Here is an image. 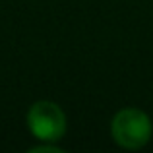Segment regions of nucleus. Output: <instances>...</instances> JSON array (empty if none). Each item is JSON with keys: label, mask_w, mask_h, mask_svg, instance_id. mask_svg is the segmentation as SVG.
Masks as SVG:
<instances>
[{"label": "nucleus", "mask_w": 153, "mask_h": 153, "mask_svg": "<svg viewBox=\"0 0 153 153\" xmlns=\"http://www.w3.org/2000/svg\"><path fill=\"white\" fill-rule=\"evenodd\" d=\"M153 134V124L147 112L138 107L120 108L111 120V136L116 146L124 149H142Z\"/></svg>", "instance_id": "f257e3e1"}, {"label": "nucleus", "mask_w": 153, "mask_h": 153, "mask_svg": "<svg viewBox=\"0 0 153 153\" xmlns=\"http://www.w3.org/2000/svg\"><path fill=\"white\" fill-rule=\"evenodd\" d=\"M25 122L33 138H37L39 142L51 143L62 140L68 128V120L62 107L56 105L54 101H47V99L31 105L27 111Z\"/></svg>", "instance_id": "f03ea898"}, {"label": "nucleus", "mask_w": 153, "mask_h": 153, "mask_svg": "<svg viewBox=\"0 0 153 153\" xmlns=\"http://www.w3.org/2000/svg\"><path fill=\"white\" fill-rule=\"evenodd\" d=\"M29 151H33V153H39V151H54V153H60L62 149H60L56 143H51V142H41L39 146H33Z\"/></svg>", "instance_id": "7ed1b4c3"}]
</instances>
